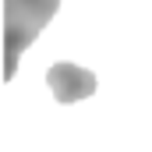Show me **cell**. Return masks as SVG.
I'll use <instances>...</instances> for the list:
<instances>
[{"mask_svg":"<svg viewBox=\"0 0 152 152\" xmlns=\"http://www.w3.org/2000/svg\"><path fill=\"white\" fill-rule=\"evenodd\" d=\"M57 7H60V0H4V57H7L4 78L7 81L18 75L21 53L53 21Z\"/></svg>","mask_w":152,"mask_h":152,"instance_id":"obj_1","label":"cell"},{"mask_svg":"<svg viewBox=\"0 0 152 152\" xmlns=\"http://www.w3.org/2000/svg\"><path fill=\"white\" fill-rule=\"evenodd\" d=\"M46 85H50L53 99L67 106V103H81V99H88V96L96 92V75L85 71V67H78V64L57 60V64H50V71H46Z\"/></svg>","mask_w":152,"mask_h":152,"instance_id":"obj_2","label":"cell"}]
</instances>
